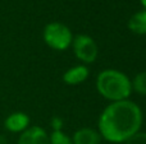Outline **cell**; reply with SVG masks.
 <instances>
[{"instance_id":"obj_11","label":"cell","mask_w":146,"mask_h":144,"mask_svg":"<svg viewBox=\"0 0 146 144\" xmlns=\"http://www.w3.org/2000/svg\"><path fill=\"white\" fill-rule=\"evenodd\" d=\"M50 144H73L72 138H69L68 135H66L62 130H53L50 135Z\"/></svg>"},{"instance_id":"obj_4","label":"cell","mask_w":146,"mask_h":144,"mask_svg":"<svg viewBox=\"0 0 146 144\" xmlns=\"http://www.w3.org/2000/svg\"><path fill=\"white\" fill-rule=\"evenodd\" d=\"M72 46L74 56L85 64H92L99 55V47L91 36H76L72 41Z\"/></svg>"},{"instance_id":"obj_8","label":"cell","mask_w":146,"mask_h":144,"mask_svg":"<svg viewBox=\"0 0 146 144\" xmlns=\"http://www.w3.org/2000/svg\"><path fill=\"white\" fill-rule=\"evenodd\" d=\"M88 78V68L85 65H77L68 69L63 74V82L68 86H77Z\"/></svg>"},{"instance_id":"obj_6","label":"cell","mask_w":146,"mask_h":144,"mask_svg":"<svg viewBox=\"0 0 146 144\" xmlns=\"http://www.w3.org/2000/svg\"><path fill=\"white\" fill-rule=\"evenodd\" d=\"M5 129L12 133H23L28 129L30 125V117L25 112H13L5 119Z\"/></svg>"},{"instance_id":"obj_13","label":"cell","mask_w":146,"mask_h":144,"mask_svg":"<svg viewBox=\"0 0 146 144\" xmlns=\"http://www.w3.org/2000/svg\"><path fill=\"white\" fill-rule=\"evenodd\" d=\"M51 125H53V130H62V120L58 117H54Z\"/></svg>"},{"instance_id":"obj_5","label":"cell","mask_w":146,"mask_h":144,"mask_svg":"<svg viewBox=\"0 0 146 144\" xmlns=\"http://www.w3.org/2000/svg\"><path fill=\"white\" fill-rule=\"evenodd\" d=\"M18 144H50V139L41 126H31L21 134Z\"/></svg>"},{"instance_id":"obj_1","label":"cell","mask_w":146,"mask_h":144,"mask_svg":"<svg viewBox=\"0 0 146 144\" xmlns=\"http://www.w3.org/2000/svg\"><path fill=\"white\" fill-rule=\"evenodd\" d=\"M144 121L140 106L129 99L109 103L100 114L98 132L110 143H124L140 132Z\"/></svg>"},{"instance_id":"obj_7","label":"cell","mask_w":146,"mask_h":144,"mask_svg":"<svg viewBox=\"0 0 146 144\" xmlns=\"http://www.w3.org/2000/svg\"><path fill=\"white\" fill-rule=\"evenodd\" d=\"M72 142L73 144H100L101 135L92 128H82L73 134Z\"/></svg>"},{"instance_id":"obj_10","label":"cell","mask_w":146,"mask_h":144,"mask_svg":"<svg viewBox=\"0 0 146 144\" xmlns=\"http://www.w3.org/2000/svg\"><path fill=\"white\" fill-rule=\"evenodd\" d=\"M131 84L132 91L137 92L141 96H146V70L137 74L133 81H131Z\"/></svg>"},{"instance_id":"obj_3","label":"cell","mask_w":146,"mask_h":144,"mask_svg":"<svg viewBox=\"0 0 146 144\" xmlns=\"http://www.w3.org/2000/svg\"><path fill=\"white\" fill-rule=\"evenodd\" d=\"M44 41L55 51H64L72 45L73 35L66 24L60 22H51L44 28Z\"/></svg>"},{"instance_id":"obj_9","label":"cell","mask_w":146,"mask_h":144,"mask_svg":"<svg viewBox=\"0 0 146 144\" xmlns=\"http://www.w3.org/2000/svg\"><path fill=\"white\" fill-rule=\"evenodd\" d=\"M129 31L136 35H146V10L137 12L128 19Z\"/></svg>"},{"instance_id":"obj_2","label":"cell","mask_w":146,"mask_h":144,"mask_svg":"<svg viewBox=\"0 0 146 144\" xmlns=\"http://www.w3.org/2000/svg\"><path fill=\"white\" fill-rule=\"evenodd\" d=\"M96 89L105 99L111 102L128 99L132 93L131 79L121 70L105 69L96 78Z\"/></svg>"},{"instance_id":"obj_12","label":"cell","mask_w":146,"mask_h":144,"mask_svg":"<svg viewBox=\"0 0 146 144\" xmlns=\"http://www.w3.org/2000/svg\"><path fill=\"white\" fill-rule=\"evenodd\" d=\"M124 144H146V133H137L132 138H129Z\"/></svg>"},{"instance_id":"obj_14","label":"cell","mask_w":146,"mask_h":144,"mask_svg":"<svg viewBox=\"0 0 146 144\" xmlns=\"http://www.w3.org/2000/svg\"><path fill=\"white\" fill-rule=\"evenodd\" d=\"M141 1V4H142V7L145 8V10H146V0H140Z\"/></svg>"}]
</instances>
